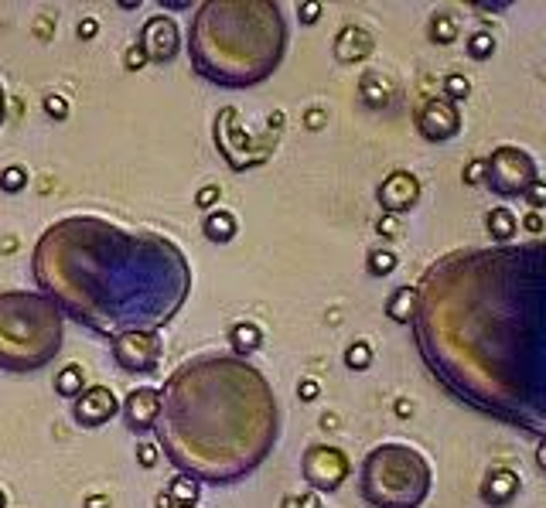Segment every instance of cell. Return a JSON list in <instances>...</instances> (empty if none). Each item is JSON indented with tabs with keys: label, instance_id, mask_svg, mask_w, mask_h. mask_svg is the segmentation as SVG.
<instances>
[{
	"label": "cell",
	"instance_id": "cb8c5ba5",
	"mask_svg": "<svg viewBox=\"0 0 546 508\" xmlns=\"http://www.w3.org/2000/svg\"><path fill=\"white\" fill-rule=\"evenodd\" d=\"M82 389H86V376H82L79 365H65V369H59V376H55V393L62 399H79Z\"/></svg>",
	"mask_w": 546,
	"mask_h": 508
},
{
	"label": "cell",
	"instance_id": "d4e9b609",
	"mask_svg": "<svg viewBox=\"0 0 546 508\" xmlns=\"http://www.w3.org/2000/svg\"><path fill=\"white\" fill-rule=\"evenodd\" d=\"M495 48H499V41H495L492 31H485V28L471 31L468 41H465V52H468V58H475V62H485V58H492Z\"/></svg>",
	"mask_w": 546,
	"mask_h": 508
},
{
	"label": "cell",
	"instance_id": "f546056e",
	"mask_svg": "<svg viewBox=\"0 0 546 508\" xmlns=\"http://www.w3.org/2000/svg\"><path fill=\"white\" fill-rule=\"evenodd\" d=\"M523 202L529 205V212H546V178L529 181V188L523 191Z\"/></svg>",
	"mask_w": 546,
	"mask_h": 508
},
{
	"label": "cell",
	"instance_id": "c3c4849f",
	"mask_svg": "<svg viewBox=\"0 0 546 508\" xmlns=\"http://www.w3.org/2000/svg\"><path fill=\"white\" fill-rule=\"evenodd\" d=\"M4 113H7V93L4 86H0V123H4Z\"/></svg>",
	"mask_w": 546,
	"mask_h": 508
},
{
	"label": "cell",
	"instance_id": "681fc988",
	"mask_svg": "<svg viewBox=\"0 0 546 508\" xmlns=\"http://www.w3.org/2000/svg\"><path fill=\"white\" fill-rule=\"evenodd\" d=\"M0 508H7V495H4V491H0Z\"/></svg>",
	"mask_w": 546,
	"mask_h": 508
},
{
	"label": "cell",
	"instance_id": "83f0119b",
	"mask_svg": "<svg viewBox=\"0 0 546 508\" xmlns=\"http://www.w3.org/2000/svg\"><path fill=\"white\" fill-rule=\"evenodd\" d=\"M345 365H349L352 372H366L369 369V365H372V345L366 338L352 341V345L345 348Z\"/></svg>",
	"mask_w": 546,
	"mask_h": 508
},
{
	"label": "cell",
	"instance_id": "d6986e66",
	"mask_svg": "<svg viewBox=\"0 0 546 508\" xmlns=\"http://www.w3.org/2000/svg\"><path fill=\"white\" fill-rule=\"evenodd\" d=\"M485 232L495 239V243H509V239L519 232L516 212H512V208H506V205L488 208V212H485Z\"/></svg>",
	"mask_w": 546,
	"mask_h": 508
},
{
	"label": "cell",
	"instance_id": "836d02e7",
	"mask_svg": "<svg viewBox=\"0 0 546 508\" xmlns=\"http://www.w3.org/2000/svg\"><path fill=\"white\" fill-rule=\"evenodd\" d=\"M318 396H321V382L318 379H301V382H297V399H301V403H314Z\"/></svg>",
	"mask_w": 546,
	"mask_h": 508
},
{
	"label": "cell",
	"instance_id": "ab89813d",
	"mask_svg": "<svg viewBox=\"0 0 546 508\" xmlns=\"http://www.w3.org/2000/svg\"><path fill=\"white\" fill-rule=\"evenodd\" d=\"M297 21H301V24L321 21V4H314V0H308V4H301V7H297Z\"/></svg>",
	"mask_w": 546,
	"mask_h": 508
},
{
	"label": "cell",
	"instance_id": "4fadbf2b",
	"mask_svg": "<svg viewBox=\"0 0 546 508\" xmlns=\"http://www.w3.org/2000/svg\"><path fill=\"white\" fill-rule=\"evenodd\" d=\"M499 157H502V164H509V171H495V168H488V164H485V185H492L502 195V188H506V178H512L509 181V195H516V191L523 195V191L529 188V181L536 178L533 157L523 154V151H516V147H502Z\"/></svg>",
	"mask_w": 546,
	"mask_h": 508
},
{
	"label": "cell",
	"instance_id": "8d00e7d4",
	"mask_svg": "<svg viewBox=\"0 0 546 508\" xmlns=\"http://www.w3.org/2000/svg\"><path fill=\"white\" fill-rule=\"evenodd\" d=\"M123 65H127L130 72L144 69V65H147V55H144V48H140V45H130L127 52H123Z\"/></svg>",
	"mask_w": 546,
	"mask_h": 508
},
{
	"label": "cell",
	"instance_id": "603a6c76",
	"mask_svg": "<svg viewBox=\"0 0 546 508\" xmlns=\"http://www.w3.org/2000/svg\"><path fill=\"white\" fill-rule=\"evenodd\" d=\"M458 35H461V24L454 11H437L427 24V38L434 41V45H451V41H458Z\"/></svg>",
	"mask_w": 546,
	"mask_h": 508
},
{
	"label": "cell",
	"instance_id": "2e32d148",
	"mask_svg": "<svg viewBox=\"0 0 546 508\" xmlns=\"http://www.w3.org/2000/svg\"><path fill=\"white\" fill-rule=\"evenodd\" d=\"M519 491V478L516 471L509 468H488V474L482 478V498L485 505H509Z\"/></svg>",
	"mask_w": 546,
	"mask_h": 508
},
{
	"label": "cell",
	"instance_id": "9c48e42d",
	"mask_svg": "<svg viewBox=\"0 0 546 508\" xmlns=\"http://www.w3.org/2000/svg\"><path fill=\"white\" fill-rule=\"evenodd\" d=\"M140 48H144L147 62L154 65H168L175 62L178 52H181V28L175 24V18H168V14H157L144 24V31H140Z\"/></svg>",
	"mask_w": 546,
	"mask_h": 508
},
{
	"label": "cell",
	"instance_id": "ffe728a7",
	"mask_svg": "<svg viewBox=\"0 0 546 508\" xmlns=\"http://www.w3.org/2000/svg\"><path fill=\"white\" fill-rule=\"evenodd\" d=\"M229 345H233V355L246 358L253 352H260L263 348V328L253 321H236L233 328H229Z\"/></svg>",
	"mask_w": 546,
	"mask_h": 508
},
{
	"label": "cell",
	"instance_id": "8992f818",
	"mask_svg": "<svg viewBox=\"0 0 546 508\" xmlns=\"http://www.w3.org/2000/svg\"><path fill=\"white\" fill-rule=\"evenodd\" d=\"M215 144H219V154L233 164L236 171H250L256 164H263L273 151V137H250L239 120V113L233 106L219 110L215 116Z\"/></svg>",
	"mask_w": 546,
	"mask_h": 508
},
{
	"label": "cell",
	"instance_id": "30bf717a",
	"mask_svg": "<svg viewBox=\"0 0 546 508\" xmlns=\"http://www.w3.org/2000/svg\"><path fill=\"white\" fill-rule=\"evenodd\" d=\"M120 413V399L110 386H86L79 399H72V420L86 430L106 427Z\"/></svg>",
	"mask_w": 546,
	"mask_h": 508
},
{
	"label": "cell",
	"instance_id": "ac0fdd59",
	"mask_svg": "<svg viewBox=\"0 0 546 508\" xmlns=\"http://www.w3.org/2000/svg\"><path fill=\"white\" fill-rule=\"evenodd\" d=\"M359 99L369 110H386L393 103V82L383 72H366L359 82Z\"/></svg>",
	"mask_w": 546,
	"mask_h": 508
},
{
	"label": "cell",
	"instance_id": "e0dca14e",
	"mask_svg": "<svg viewBox=\"0 0 546 508\" xmlns=\"http://www.w3.org/2000/svg\"><path fill=\"white\" fill-rule=\"evenodd\" d=\"M236 232H239V219H236L233 212H226V208H215V212H209L202 219V236L209 239V243H215V246L233 243Z\"/></svg>",
	"mask_w": 546,
	"mask_h": 508
},
{
	"label": "cell",
	"instance_id": "44dd1931",
	"mask_svg": "<svg viewBox=\"0 0 546 508\" xmlns=\"http://www.w3.org/2000/svg\"><path fill=\"white\" fill-rule=\"evenodd\" d=\"M417 287H400L390 294V301H386V318L396 321V324H410L413 318H417Z\"/></svg>",
	"mask_w": 546,
	"mask_h": 508
},
{
	"label": "cell",
	"instance_id": "8fae6325",
	"mask_svg": "<svg viewBox=\"0 0 546 508\" xmlns=\"http://www.w3.org/2000/svg\"><path fill=\"white\" fill-rule=\"evenodd\" d=\"M417 130H420V137L430 140V144H444V140H451L454 133L461 130L458 106L448 103V99H441V96L427 99V103L417 110Z\"/></svg>",
	"mask_w": 546,
	"mask_h": 508
},
{
	"label": "cell",
	"instance_id": "9a60e30c",
	"mask_svg": "<svg viewBox=\"0 0 546 508\" xmlns=\"http://www.w3.org/2000/svg\"><path fill=\"white\" fill-rule=\"evenodd\" d=\"M372 48H376V38L369 35L366 28H359V24H345L342 31L335 35V62L342 65H355V62H366L372 55Z\"/></svg>",
	"mask_w": 546,
	"mask_h": 508
},
{
	"label": "cell",
	"instance_id": "f6af8a7d",
	"mask_svg": "<svg viewBox=\"0 0 546 508\" xmlns=\"http://www.w3.org/2000/svg\"><path fill=\"white\" fill-rule=\"evenodd\" d=\"M338 423H342V420H338V413H325V416H321V427H325V430H338Z\"/></svg>",
	"mask_w": 546,
	"mask_h": 508
},
{
	"label": "cell",
	"instance_id": "52a82bcc",
	"mask_svg": "<svg viewBox=\"0 0 546 508\" xmlns=\"http://www.w3.org/2000/svg\"><path fill=\"white\" fill-rule=\"evenodd\" d=\"M113 362L120 365L123 372H137V376H147L161 365L164 355V341L157 331H127V335L110 341Z\"/></svg>",
	"mask_w": 546,
	"mask_h": 508
},
{
	"label": "cell",
	"instance_id": "7c38bea8",
	"mask_svg": "<svg viewBox=\"0 0 546 508\" xmlns=\"http://www.w3.org/2000/svg\"><path fill=\"white\" fill-rule=\"evenodd\" d=\"M379 205L386 215H403L420 202V178L413 171H390L376 188Z\"/></svg>",
	"mask_w": 546,
	"mask_h": 508
},
{
	"label": "cell",
	"instance_id": "7dc6e473",
	"mask_svg": "<svg viewBox=\"0 0 546 508\" xmlns=\"http://www.w3.org/2000/svg\"><path fill=\"white\" fill-rule=\"evenodd\" d=\"M475 7H478V11H482V14H488V11H495V14L506 11V4H475Z\"/></svg>",
	"mask_w": 546,
	"mask_h": 508
},
{
	"label": "cell",
	"instance_id": "60d3db41",
	"mask_svg": "<svg viewBox=\"0 0 546 508\" xmlns=\"http://www.w3.org/2000/svg\"><path fill=\"white\" fill-rule=\"evenodd\" d=\"M76 35H79L82 41H93V38L99 35V21H96V18H82V21H79V28H76Z\"/></svg>",
	"mask_w": 546,
	"mask_h": 508
},
{
	"label": "cell",
	"instance_id": "e575fe53",
	"mask_svg": "<svg viewBox=\"0 0 546 508\" xmlns=\"http://www.w3.org/2000/svg\"><path fill=\"white\" fill-rule=\"evenodd\" d=\"M157 457H161V447H157V444H137V464H140V468H154Z\"/></svg>",
	"mask_w": 546,
	"mask_h": 508
},
{
	"label": "cell",
	"instance_id": "d6a6232c",
	"mask_svg": "<svg viewBox=\"0 0 546 508\" xmlns=\"http://www.w3.org/2000/svg\"><path fill=\"white\" fill-rule=\"evenodd\" d=\"M461 181H465V185H485V161L482 157H475V161H468L465 164V171H461Z\"/></svg>",
	"mask_w": 546,
	"mask_h": 508
},
{
	"label": "cell",
	"instance_id": "ba28073f",
	"mask_svg": "<svg viewBox=\"0 0 546 508\" xmlns=\"http://www.w3.org/2000/svg\"><path fill=\"white\" fill-rule=\"evenodd\" d=\"M301 471H304V481L318 491H335L342 488V481L349 478V457H345L342 447L335 444H311L308 451L301 457Z\"/></svg>",
	"mask_w": 546,
	"mask_h": 508
},
{
	"label": "cell",
	"instance_id": "4316f807",
	"mask_svg": "<svg viewBox=\"0 0 546 508\" xmlns=\"http://www.w3.org/2000/svg\"><path fill=\"white\" fill-rule=\"evenodd\" d=\"M441 99H448V103H465V99L471 96V79L465 76V72H451V76L441 79Z\"/></svg>",
	"mask_w": 546,
	"mask_h": 508
},
{
	"label": "cell",
	"instance_id": "277c9868",
	"mask_svg": "<svg viewBox=\"0 0 546 508\" xmlns=\"http://www.w3.org/2000/svg\"><path fill=\"white\" fill-rule=\"evenodd\" d=\"M62 345L65 314L41 290H0V369H45Z\"/></svg>",
	"mask_w": 546,
	"mask_h": 508
},
{
	"label": "cell",
	"instance_id": "1f68e13d",
	"mask_svg": "<svg viewBox=\"0 0 546 508\" xmlns=\"http://www.w3.org/2000/svg\"><path fill=\"white\" fill-rule=\"evenodd\" d=\"M41 106H45V113L52 116V120H65V116H69V99L59 93H48Z\"/></svg>",
	"mask_w": 546,
	"mask_h": 508
},
{
	"label": "cell",
	"instance_id": "7bdbcfd3",
	"mask_svg": "<svg viewBox=\"0 0 546 508\" xmlns=\"http://www.w3.org/2000/svg\"><path fill=\"white\" fill-rule=\"evenodd\" d=\"M82 508H110V498H106V495H89L86 502H82Z\"/></svg>",
	"mask_w": 546,
	"mask_h": 508
},
{
	"label": "cell",
	"instance_id": "5b68a950",
	"mask_svg": "<svg viewBox=\"0 0 546 508\" xmlns=\"http://www.w3.org/2000/svg\"><path fill=\"white\" fill-rule=\"evenodd\" d=\"M430 468L413 447L383 444L362 464V495L376 508H417L427 498Z\"/></svg>",
	"mask_w": 546,
	"mask_h": 508
},
{
	"label": "cell",
	"instance_id": "6da1fadb",
	"mask_svg": "<svg viewBox=\"0 0 546 508\" xmlns=\"http://www.w3.org/2000/svg\"><path fill=\"white\" fill-rule=\"evenodd\" d=\"M38 290L65 318L99 338L161 331L192 294V266L178 243L99 215H69L38 236Z\"/></svg>",
	"mask_w": 546,
	"mask_h": 508
},
{
	"label": "cell",
	"instance_id": "74e56055",
	"mask_svg": "<svg viewBox=\"0 0 546 508\" xmlns=\"http://www.w3.org/2000/svg\"><path fill=\"white\" fill-rule=\"evenodd\" d=\"M376 232H379V236H386V239L400 236V215H383V219L376 222Z\"/></svg>",
	"mask_w": 546,
	"mask_h": 508
},
{
	"label": "cell",
	"instance_id": "f907efd6",
	"mask_svg": "<svg viewBox=\"0 0 546 508\" xmlns=\"http://www.w3.org/2000/svg\"><path fill=\"white\" fill-rule=\"evenodd\" d=\"M543 219H546V212H543Z\"/></svg>",
	"mask_w": 546,
	"mask_h": 508
},
{
	"label": "cell",
	"instance_id": "5bb4252c",
	"mask_svg": "<svg viewBox=\"0 0 546 508\" xmlns=\"http://www.w3.org/2000/svg\"><path fill=\"white\" fill-rule=\"evenodd\" d=\"M123 423L134 433H147L157 427V416H161V389L154 386H137L130 389L127 399L120 403Z\"/></svg>",
	"mask_w": 546,
	"mask_h": 508
},
{
	"label": "cell",
	"instance_id": "7a4b0ae2",
	"mask_svg": "<svg viewBox=\"0 0 546 508\" xmlns=\"http://www.w3.org/2000/svg\"><path fill=\"white\" fill-rule=\"evenodd\" d=\"M157 440L178 474L233 485L277 447L280 406L270 379L239 355H195L161 386Z\"/></svg>",
	"mask_w": 546,
	"mask_h": 508
},
{
	"label": "cell",
	"instance_id": "f35d334b",
	"mask_svg": "<svg viewBox=\"0 0 546 508\" xmlns=\"http://www.w3.org/2000/svg\"><path fill=\"white\" fill-rule=\"evenodd\" d=\"M325 123H328V113L321 110V106H311V110L304 113V127L308 130H325Z\"/></svg>",
	"mask_w": 546,
	"mask_h": 508
},
{
	"label": "cell",
	"instance_id": "f1b7e54d",
	"mask_svg": "<svg viewBox=\"0 0 546 508\" xmlns=\"http://www.w3.org/2000/svg\"><path fill=\"white\" fill-rule=\"evenodd\" d=\"M24 188H28V168L24 164H11V168L0 171V191L4 195H18Z\"/></svg>",
	"mask_w": 546,
	"mask_h": 508
},
{
	"label": "cell",
	"instance_id": "d590c367",
	"mask_svg": "<svg viewBox=\"0 0 546 508\" xmlns=\"http://www.w3.org/2000/svg\"><path fill=\"white\" fill-rule=\"evenodd\" d=\"M280 508H321L318 491H308V495H291Z\"/></svg>",
	"mask_w": 546,
	"mask_h": 508
},
{
	"label": "cell",
	"instance_id": "7402d4cb",
	"mask_svg": "<svg viewBox=\"0 0 546 508\" xmlns=\"http://www.w3.org/2000/svg\"><path fill=\"white\" fill-rule=\"evenodd\" d=\"M164 495L171 498V505L175 508H195L198 498H202V485L192 478H185V474H175V478L168 481V488H164Z\"/></svg>",
	"mask_w": 546,
	"mask_h": 508
},
{
	"label": "cell",
	"instance_id": "ee69618b",
	"mask_svg": "<svg viewBox=\"0 0 546 508\" xmlns=\"http://www.w3.org/2000/svg\"><path fill=\"white\" fill-rule=\"evenodd\" d=\"M396 413H400V420H410V416H413V403H410V399H400V403H396Z\"/></svg>",
	"mask_w": 546,
	"mask_h": 508
},
{
	"label": "cell",
	"instance_id": "b9f144b4",
	"mask_svg": "<svg viewBox=\"0 0 546 508\" xmlns=\"http://www.w3.org/2000/svg\"><path fill=\"white\" fill-rule=\"evenodd\" d=\"M526 232H543L546 229V219H543V212H526V219L519 222Z\"/></svg>",
	"mask_w": 546,
	"mask_h": 508
},
{
	"label": "cell",
	"instance_id": "bcb514c9",
	"mask_svg": "<svg viewBox=\"0 0 546 508\" xmlns=\"http://www.w3.org/2000/svg\"><path fill=\"white\" fill-rule=\"evenodd\" d=\"M536 464H540V471L546 474V440H543L540 447H536Z\"/></svg>",
	"mask_w": 546,
	"mask_h": 508
},
{
	"label": "cell",
	"instance_id": "4dcf8cb0",
	"mask_svg": "<svg viewBox=\"0 0 546 508\" xmlns=\"http://www.w3.org/2000/svg\"><path fill=\"white\" fill-rule=\"evenodd\" d=\"M219 198H222V188H219V185H205V188H198V191H195V205L202 208L205 215L215 212V205H219Z\"/></svg>",
	"mask_w": 546,
	"mask_h": 508
},
{
	"label": "cell",
	"instance_id": "3957f363",
	"mask_svg": "<svg viewBox=\"0 0 546 508\" xmlns=\"http://www.w3.org/2000/svg\"><path fill=\"white\" fill-rule=\"evenodd\" d=\"M284 52L287 21L273 0H209L188 28L192 69L222 89H250L270 79Z\"/></svg>",
	"mask_w": 546,
	"mask_h": 508
},
{
	"label": "cell",
	"instance_id": "484cf974",
	"mask_svg": "<svg viewBox=\"0 0 546 508\" xmlns=\"http://www.w3.org/2000/svg\"><path fill=\"white\" fill-rule=\"evenodd\" d=\"M400 266V256L393 253V249H369L366 256V270L372 273V277H390V273Z\"/></svg>",
	"mask_w": 546,
	"mask_h": 508
}]
</instances>
